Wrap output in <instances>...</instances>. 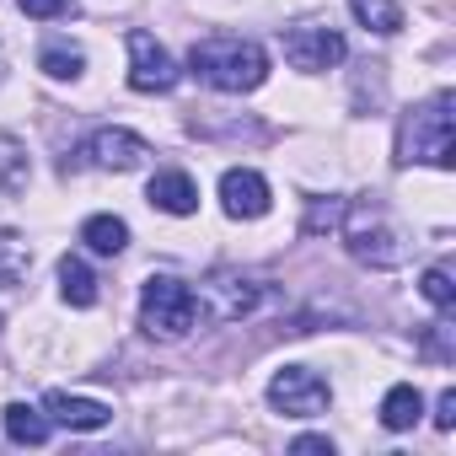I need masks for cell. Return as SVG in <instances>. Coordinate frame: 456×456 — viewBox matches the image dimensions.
<instances>
[{
    "mask_svg": "<svg viewBox=\"0 0 456 456\" xmlns=\"http://www.w3.org/2000/svg\"><path fill=\"white\" fill-rule=\"evenodd\" d=\"M0 424H6V440L12 445H44L49 429H54V419L38 413V408H28V403H12L6 413H0Z\"/></svg>",
    "mask_w": 456,
    "mask_h": 456,
    "instance_id": "cell-13",
    "label": "cell"
},
{
    "mask_svg": "<svg viewBox=\"0 0 456 456\" xmlns=\"http://www.w3.org/2000/svg\"><path fill=\"white\" fill-rule=\"evenodd\" d=\"M44 408H49V419L65 424V429H108V424H113V408H108V403L76 397V392H49Z\"/></svg>",
    "mask_w": 456,
    "mask_h": 456,
    "instance_id": "cell-11",
    "label": "cell"
},
{
    "mask_svg": "<svg viewBox=\"0 0 456 456\" xmlns=\"http://www.w3.org/2000/svg\"><path fill=\"white\" fill-rule=\"evenodd\" d=\"M451 108L456 97L451 92H435L429 102H419L403 129H397V161H429L440 172L456 167V145H451Z\"/></svg>",
    "mask_w": 456,
    "mask_h": 456,
    "instance_id": "cell-2",
    "label": "cell"
},
{
    "mask_svg": "<svg viewBox=\"0 0 456 456\" xmlns=\"http://www.w3.org/2000/svg\"><path fill=\"white\" fill-rule=\"evenodd\" d=\"M424 301H429L435 312H451V306H456V285H451L445 269H429V274H424Z\"/></svg>",
    "mask_w": 456,
    "mask_h": 456,
    "instance_id": "cell-23",
    "label": "cell"
},
{
    "mask_svg": "<svg viewBox=\"0 0 456 456\" xmlns=\"http://www.w3.org/2000/svg\"><path fill=\"white\" fill-rule=\"evenodd\" d=\"M220 204H225V215L232 220H258V215H269V183L253 172V167H232L220 177Z\"/></svg>",
    "mask_w": 456,
    "mask_h": 456,
    "instance_id": "cell-10",
    "label": "cell"
},
{
    "mask_svg": "<svg viewBox=\"0 0 456 456\" xmlns=\"http://www.w3.org/2000/svg\"><path fill=\"white\" fill-rule=\"evenodd\" d=\"M22 188H28V145L0 129V199H12Z\"/></svg>",
    "mask_w": 456,
    "mask_h": 456,
    "instance_id": "cell-16",
    "label": "cell"
},
{
    "mask_svg": "<svg viewBox=\"0 0 456 456\" xmlns=\"http://www.w3.org/2000/svg\"><path fill=\"white\" fill-rule=\"evenodd\" d=\"M290 451H301V456H333V440H322V435H301Z\"/></svg>",
    "mask_w": 456,
    "mask_h": 456,
    "instance_id": "cell-26",
    "label": "cell"
},
{
    "mask_svg": "<svg viewBox=\"0 0 456 456\" xmlns=\"http://www.w3.org/2000/svg\"><path fill=\"white\" fill-rule=\"evenodd\" d=\"M258 301H264V285H258V280H248V274H237V269H215V274L199 285L193 312H199L204 322L225 328V322H242L248 312H258Z\"/></svg>",
    "mask_w": 456,
    "mask_h": 456,
    "instance_id": "cell-4",
    "label": "cell"
},
{
    "mask_svg": "<svg viewBox=\"0 0 456 456\" xmlns=\"http://www.w3.org/2000/svg\"><path fill=\"white\" fill-rule=\"evenodd\" d=\"M435 424H440V429H451V424H456V392H451V387H445V392H440V403H435Z\"/></svg>",
    "mask_w": 456,
    "mask_h": 456,
    "instance_id": "cell-25",
    "label": "cell"
},
{
    "mask_svg": "<svg viewBox=\"0 0 456 456\" xmlns=\"http://www.w3.org/2000/svg\"><path fill=\"white\" fill-rule=\"evenodd\" d=\"M60 296L70 306H97V274L81 258H60Z\"/></svg>",
    "mask_w": 456,
    "mask_h": 456,
    "instance_id": "cell-18",
    "label": "cell"
},
{
    "mask_svg": "<svg viewBox=\"0 0 456 456\" xmlns=\"http://www.w3.org/2000/svg\"><path fill=\"white\" fill-rule=\"evenodd\" d=\"M349 12L360 17V28H370L381 38L403 33V6H397V0H349Z\"/></svg>",
    "mask_w": 456,
    "mask_h": 456,
    "instance_id": "cell-19",
    "label": "cell"
},
{
    "mask_svg": "<svg viewBox=\"0 0 456 456\" xmlns=\"http://www.w3.org/2000/svg\"><path fill=\"white\" fill-rule=\"evenodd\" d=\"M177 65H172V54L151 38V33H129V86L134 92H145V97H156V92H172L177 86Z\"/></svg>",
    "mask_w": 456,
    "mask_h": 456,
    "instance_id": "cell-7",
    "label": "cell"
},
{
    "mask_svg": "<svg viewBox=\"0 0 456 456\" xmlns=\"http://www.w3.org/2000/svg\"><path fill=\"white\" fill-rule=\"evenodd\" d=\"M338 220H344V199H312V209H306V237L333 232Z\"/></svg>",
    "mask_w": 456,
    "mask_h": 456,
    "instance_id": "cell-22",
    "label": "cell"
},
{
    "mask_svg": "<svg viewBox=\"0 0 456 456\" xmlns=\"http://www.w3.org/2000/svg\"><path fill=\"white\" fill-rule=\"evenodd\" d=\"M44 70H49L54 81H76V76L86 70V54H81V49H44Z\"/></svg>",
    "mask_w": 456,
    "mask_h": 456,
    "instance_id": "cell-21",
    "label": "cell"
},
{
    "mask_svg": "<svg viewBox=\"0 0 456 456\" xmlns=\"http://www.w3.org/2000/svg\"><path fill=\"white\" fill-rule=\"evenodd\" d=\"M419 413H424V397H419V387H408V381L381 397V424H387L392 435H397V429H413Z\"/></svg>",
    "mask_w": 456,
    "mask_h": 456,
    "instance_id": "cell-17",
    "label": "cell"
},
{
    "mask_svg": "<svg viewBox=\"0 0 456 456\" xmlns=\"http://www.w3.org/2000/svg\"><path fill=\"white\" fill-rule=\"evenodd\" d=\"M81 242H86L92 253H102V258H118V253L129 248V225H124L118 215H92V220L81 225Z\"/></svg>",
    "mask_w": 456,
    "mask_h": 456,
    "instance_id": "cell-14",
    "label": "cell"
},
{
    "mask_svg": "<svg viewBox=\"0 0 456 456\" xmlns=\"http://www.w3.org/2000/svg\"><path fill=\"white\" fill-rule=\"evenodd\" d=\"M199 322V312H193V290L183 285V280H172V274H151L145 280V290H140V328L151 333V338H183L188 328Z\"/></svg>",
    "mask_w": 456,
    "mask_h": 456,
    "instance_id": "cell-3",
    "label": "cell"
},
{
    "mask_svg": "<svg viewBox=\"0 0 456 456\" xmlns=\"http://www.w3.org/2000/svg\"><path fill=\"white\" fill-rule=\"evenodd\" d=\"M81 156H86L92 167H102V172H134V167L151 156V145H145L134 129H97Z\"/></svg>",
    "mask_w": 456,
    "mask_h": 456,
    "instance_id": "cell-9",
    "label": "cell"
},
{
    "mask_svg": "<svg viewBox=\"0 0 456 456\" xmlns=\"http://www.w3.org/2000/svg\"><path fill=\"white\" fill-rule=\"evenodd\" d=\"M188 76H199L215 92H258L269 76V54L253 38L215 33V38H199L188 49Z\"/></svg>",
    "mask_w": 456,
    "mask_h": 456,
    "instance_id": "cell-1",
    "label": "cell"
},
{
    "mask_svg": "<svg viewBox=\"0 0 456 456\" xmlns=\"http://www.w3.org/2000/svg\"><path fill=\"white\" fill-rule=\"evenodd\" d=\"M344 54H349V44L333 28H290L285 33V60L296 70H333Z\"/></svg>",
    "mask_w": 456,
    "mask_h": 456,
    "instance_id": "cell-8",
    "label": "cell"
},
{
    "mask_svg": "<svg viewBox=\"0 0 456 456\" xmlns=\"http://www.w3.org/2000/svg\"><path fill=\"white\" fill-rule=\"evenodd\" d=\"M419 354H424V360H435V365H451V360H456L451 328H445V322H429V328H424V338H419Z\"/></svg>",
    "mask_w": 456,
    "mask_h": 456,
    "instance_id": "cell-20",
    "label": "cell"
},
{
    "mask_svg": "<svg viewBox=\"0 0 456 456\" xmlns=\"http://www.w3.org/2000/svg\"><path fill=\"white\" fill-rule=\"evenodd\" d=\"M28 269H33V248H28V237L0 225V290L22 285V280H28Z\"/></svg>",
    "mask_w": 456,
    "mask_h": 456,
    "instance_id": "cell-15",
    "label": "cell"
},
{
    "mask_svg": "<svg viewBox=\"0 0 456 456\" xmlns=\"http://www.w3.org/2000/svg\"><path fill=\"white\" fill-rule=\"evenodd\" d=\"M344 242H349V253L360 258V264H370V269H392V264H403V237L387 225V215L381 209H370V204H344Z\"/></svg>",
    "mask_w": 456,
    "mask_h": 456,
    "instance_id": "cell-5",
    "label": "cell"
},
{
    "mask_svg": "<svg viewBox=\"0 0 456 456\" xmlns=\"http://www.w3.org/2000/svg\"><path fill=\"white\" fill-rule=\"evenodd\" d=\"M151 204H156V209H167V215H193V209H199V188H193V177H188V172L167 167V172H156V177H151Z\"/></svg>",
    "mask_w": 456,
    "mask_h": 456,
    "instance_id": "cell-12",
    "label": "cell"
},
{
    "mask_svg": "<svg viewBox=\"0 0 456 456\" xmlns=\"http://www.w3.org/2000/svg\"><path fill=\"white\" fill-rule=\"evenodd\" d=\"M17 6H22L28 17L49 22V17H65V12H70V0H17Z\"/></svg>",
    "mask_w": 456,
    "mask_h": 456,
    "instance_id": "cell-24",
    "label": "cell"
},
{
    "mask_svg": "<svg viewBox=\"0 0 456 456\" xmlns=\"http://www.w3.org/2000/svg\"><path fill=\"white\" fill-rule=\"evenodd\" d=\"M328 381L317 376V370H306V365H285L274 381H269V403L280 408V413H290V419H317L322 408H328Z\"/></svg>",
    "mask_w": 456,
    "mask_h": 456,
    "instance_id": "cell-6",
    "label": "cell"
}]
</instances>
